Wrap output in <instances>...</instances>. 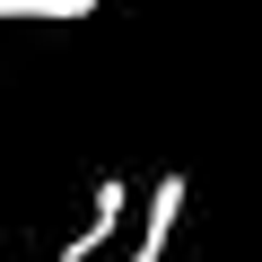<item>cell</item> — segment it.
I'll return each instance as SVG.
<instances>
[{
	"mask_svg": "<svg viewBox=\"0 0 262 262\" xmlns=\"http://www.w3.org/2000/svg\"><path fill=\"white\" fill-rule=\"evenodd\" d=\"M175 219H184V175H158V184H149V219H140V262H158V253H166Z\"/></svg>",
	"mask_w": 262,
	"mask_h": 262,
	"instance_id": "7a4b0ae2",
	"label": "cell"
},
{
	"mask_svg": "<svg viewBox=\"0 0 262 262\" xmlns=\"http://www.w3.org/2000/svg\"><path fill=\"white\" fill-rule=\"evenodd\" d=\"M96 0H0V27L9 18H88Z\"/></svg>",
	"mask_w": 262,
	"mask_h": 262,
	"instance_id": "3957f363",
	"label": "cell"
},
{
	"mask_svg": "<svg viewBox=\"0 0 262 262\" xmlns=\"http://www.w3.org/2000/svg\"><path fill=\"white\" fill-rule=\"evenodd\" d=\"M122 210H131V192H122V175H105V184H96V201H88V227L61 245V262H88V253H105V245H114V227H122Z\"/></svg>",
	"mask_w": 262,
	"mask_h": 262,
	"instance_id": "6da1fadb",
	"label": "cell"
}]
</instances>
